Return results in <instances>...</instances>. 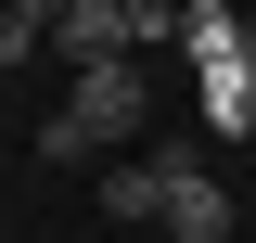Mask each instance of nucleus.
<instances>
[{
  "label": "nucleus",
  "instance_id": "6",
  "mask_svg": "<svg viewBox=\"0 0 256 243\" xmlns=\"http://www.w3.org/2000/svg\"><path fill=\"white\" fill-rule=\"evenodd\" d=\"M154 192H166V166H141V154H116V166H102V192H90V205H102V218H116V230H128V218H154Z\"/></svg>",
  "mask_w": 256,
  "mask_h": 243
},
{
  "label": "nucleus",
  "instance_id": "4",
  "mask_svg": "<svg viewBox=\"0 0 256 243\" xmlns=\"http://www.w3.org/2000/svg\"><path fill=\"white\" fill-rule=\"evenodd\" d=\"M192 116H205V141H256V52L192 64Z\"/></svg>",
  "mask_w": 256,
  "mask_h": 243
},
{
  "label": "nucleus",
  "instance_id": "5",
  "mask_svg": "<svg viewBox=\"0 0 256 243\" xmlns=\"http://www.w3.org/2000/svg\"><path fill=\"white\" fill-rule=\"evenodd\" d=\"M166 38H180L192 64H230V52H256V26L230 13V0H180V13H166Z\"/></svg>",
  "mask_w": 256,
  "mask_h": 243
},
{
  "label": "nucleus",
  "instance_id": "2",
  "mask_svg": "<svg viewBox=\"0 0 256 243\" xmlns=\"http://www.w3.org/2000/svg\"><path fill=\"white\" fill-rule=\"evenodd\" d=\"M154 230H180V243H230V180L205 166V154H166V192H154Z\"/></svg>",
  "mask_w": 256,
  "mask_h": 243
},
{
  "label": "nucleus",
  "instance_id": "3",
  "mask_svg": "<svg viewBox=\"0 0 256 243\" xmlns=\"http://www.w3.org/2000/svg\"><path fill=\"white\" fill-rule=\"evenodd\" d=\"M38 52H52L64 77H77V64H141V38H128V13H116V0H64Z\"/></svg>",
  "mask_w": 256,
  "mask_h": 243
},
{
  "label": "nucleus",
  "instance_id": "8",
  "mask_svg": "<svg viewBox=\"0 0 256 243\" xmlns=\"http://www.w3.org/2000/svg\"><path fill=\"white\" fill-rule=\"evenodd\" d=\"M0 13H26V26H38V38H52V13H64V0H0Z\"/></svg>",
  "mask_w": 256,
  "mask_h": 243
},
{
  "label": "nucleus",
  "instance_id": "7",
  "mask_svg": "<svg viewBox=\"0 0 256 243\" xmlns=\"http://www.w3.org/2000/svg\"><path fill=\"white\" fill-rule=\"evenodd\" d=\"M0 64H38V26H26V13H0Z\"/></svg>",
  "mask_w": 256,
  "mask_h": 243
},
{
  "label": "nucleus",
  "instance_id": "1",
  "mask_svg": "<svg viewBox=\"0 0 256 243\" xmlns=\"http://www.w3.org/2000/svg\"><path fill=\"white\" fill-rule=\"evenodd\" d=\"M64 128H77V141L90 154H116L128 128H141V64H77V77H64V102H52Z\"/></svg>",
  "mask_w": 256,
  "mask_h": 243
}]
</instances>
